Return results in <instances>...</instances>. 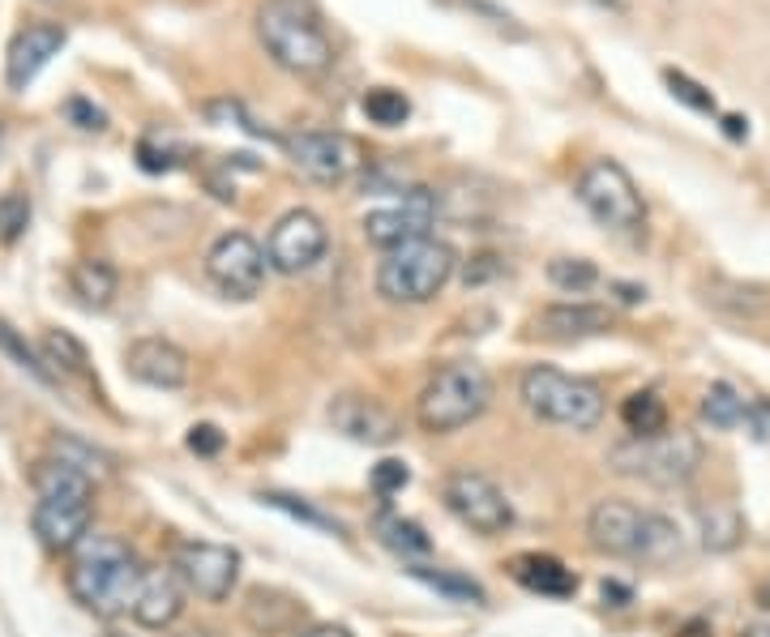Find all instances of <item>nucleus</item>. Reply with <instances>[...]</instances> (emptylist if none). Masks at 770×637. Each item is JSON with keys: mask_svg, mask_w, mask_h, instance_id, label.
<instances>
[{"mask_svg": "<svg viewBox=\"0 0 770 637\" xmlns=\"http://www.w3.org/2000/svg\"><path fill=\"white\" fill-rule=\"evenodd\" d=\"M586 540L595 552L616 561H642V565H673L685 552V535L668 513L642 510L634 501L604 497L586 513Z\"/></svg>", "mask_w": 770, "mask_h": 637, "instance_id": "1", "label": "nucleus"}, {"mask_svg": "<svg viewBox=\"0 0 770 637\" xmlns=\"http://www.w3.org/2000/svg\"><path fill=\"white\" fill-rule=\"evenodd\" d=\"M142 561L125 540L116 535H86L73 547L69 561V595L86 612H95L103 620L133 612L137 591H142Z\"/></svg>", "mask_w": 770, "mask_h": 637, "instance_id": "2", "label": "nucleus"}, {"mask_svg": "<svg viewBox=\"0 0 770 637\" xmlns=\"http://www.w3.org/2000/svg\"><path fill=\"white\" fill-rule=\"evenodd\" d=\"M95 518V479L69 458H48L34 471V535L52 552H73L91 535Z\"/></svg>", "mask_w": 770, "mask_h": 637, "instance_id": "3", "label": "nucleus"}, {"mask_svg": "<svg viewBox=\"0 0 770 637\" xmlns=\"http://www.w3.org/2000/svg\"><path fill=\"white\" fill-rule=\"evenodd\" d=\"M257 39L295 77H318L334 64V43L309 0H266L257 9Z\"/></svg>", "mask_w": 770, "mask_h": 637, "instance_id": "4", "label": "nucleus"}, {"mask_svg": "<svg viewBox=\"0 0 770 637\" xmlns=\"http://www.w3.org/2000/svg\"><path fill=\"white\" fill-rule=\"evenodd\" d=\"M703 437L685 432V428H664L655 437H621L608 449V471L651 483V488H685L703 471Z\"/></svg>", "mask_w": 770, "mask_h": 637, "instance_id": "5", "label": "nucleus"}, {"mask_svg": "<svg viewBox=\"0 0 770 637\" xmlns=\"http://www.w3.org/2000/svg\"><path fill=\"white\" fill-rule=\"evenodd\" d=\"M492 403V377L488 368L476 359H454L441 364L428 385L419 389L416 398V419L424 432L433 437H449V432H462L471 428Z\"/></svg>", "mask_w": 770, "mask_h": 637, "instance_id": "6", "label": "nucleus"}, {"mask_svg": "<svg viewBox=\"0 0 770 637\" xmlns=\"http://www.w3.org/2000/svg\"><path fill=\"white\" fill-rule=\"evenodd\" d=\"M518 398L535 419L556 424V428H574V432H591L608 411L600 385L574 377V373H561V368H548V364H531L522 373Z\"/></svg>", "mask_w": 770, "mask_h": 637, "instance_id": "7", "label": "nucleus"}, {"mask_svg": "<svg viewBox=\"0 0 770 637\" xmlns=\"http://www.w3.org/2000/svg\"><path fill=\"white\" fill-rule=\"evenodd\" d=\"M458 270V253L446 240H412L403 249H389L377 261V295L389 304H428L449 288Z\"/></svg>", "mask_w": 770, "mask_h": 637, "instance_id": "8", "label": "nucleus"}, {"mask_svg": "<svg viewBox=\"0 0 770 637\" xmlns=\"http://www.w3.org/2000/svg\"><path fill=\"white\" fill-rule=\"evenodd\" d=\"M578 201L582 210L600 227H608L616 236H638L646 227V201H642L634 176L612 159H595L582 167L578 176Z\"/></svg>", "mask_w": 770, "mask_h": 637, "instance_id": "9", "label": "nucleus"}, {"mask_svg": "<svg viewBox=\"0 0 770 637\" xmlns=\"http://www.w3.org/2000/svg\"><path fill=\"white\" fill-rule=\"evenodd\" d=\"M441 501L467 531H476L483 540H497L513 526L510 497L497 488V479L471 471V467H458L441 479Z\"/></svg>", "mask_w": 770, "mask_h": 637, "instance_id": "10", "label": "nucleus"}, {"mask_svg": "<svg viewBox=\"0 0 770 637\" xmlns=\"http://www.w3.org/2000/svg\"><path fill=\"white\" fill-rule=\"evenodd\" d=\"M270 257L257 244L249 231H223L206 249V279L231 300H253L266 288Z\"/></svg>", "mask_w": 770, "mask_h": 637, "instance_id": "11", "label": "nucleus"}, {"mask_svg": "<svg viewBox=\"0 0 770 637\" xmlns=\"http://www.w3.org/2000/svg\"><path fill=\"white\" fill-rule=\"evenodd\" d=\"M171 570L180 577V586L189 595H197L201 604H227L236 582H240V552L227 547V543L192 540L176 547Z\"/></svg>", "mask_w": 770, "mask_h": 637, "instance_id": "12", "label": "nucleus"}, {"mask_svg": "<svg viewBox=\"0 0 770 637\" xmlns=\"http://www.w3.org/2000/svg\"><path fill=\"white\" fill-rule=\"evenodd\" d=\"M441 215V201L437 192L428 189H407L394 206H382V210H368L364 215V240L377 244V249H403L412 240H424L428 227L437 223Z\"/></svg>", "mask_w": 770, "mask_h": 637, "instance_id": "13", "label": "nucleus"}, {"mask_svg": "<svg viewBox=\"0 0 770 637\" xmlns=\"http://www.w3.org/2000/svg\"><path fill=\"white\" fill-rule=\"evenodd\" d=\"M325 249H330V231L321 223V215L304 210V206L288 210L270 227V240H266L270 270H279V274H309L325 257Z\"/></svg>", "mask_w": 770, "mask_h": 637, "instance_id": "14", "label": "nucleus"}, {"mask_svg": "<svg viewBox=\"0 0 770 637\" xmlns=\"http://www.w3.org/2000/svg\"><path fill=\"white\" fill-rule=\"evenodd\" d=\"M325 419L334 424V432H343V437L355 441V446L385 449L403 437V419L389 411L382 398H373V394H355V389L334 394L330 407H325Z\"/></svg>", "mask_w": 770, "mask_h": 637, "instance_id": "15", "label": "nucleus"}, {"mask_svg": "<svg viewBox=\"0 0 770 637\" xmlns=\"http://www.w3.org/2000/svg\"><path fill=\"white\" fill-rule=\"evenodd\" d=\"M288 155L318 185H343L355 171V163H360L355 142L347 133H334V128H300V133H291Z\"/></svg>", "mask_w": 770, "mask_h": 637, "instance_id": "16", "label": "nucleus"}, {"mask_svg": "<svg viewBox=\"0 0 770 637\" xmlns=\"http://www.w3.org/2000/svg\"><path fill=\"white\" fill-rule=\"evenodd\" d=\"M64 39H69V34H64V27H56V22H34V27L13 34L9 52H4V86L22 95L34 77L52 64V56H61Z\"/></svg>", "mask_w": 770, "mask_h": 637, "instance_id": "17", "label": "nucleus"}, {"mask_svg": "<svg viewBox=\"0 0 770 637\" xmlns=\"http://www.w3.org/2000/svg\"><path fill=\"white\" fill-rule=\"evenodd\" d=\"M125 373L150 389H185L192 377V364L171 338H137L125 351Z\"/></svg>", "mask_w": 770, "mask_h": 637, "instance_id": "18", "label": "nucleus"}, {"mask_svg": "<svg viewBox=\"0 0 770 637\" xmlns=\"http://www.w3.org/2000/svg\"><path fill=\"white\" fill-rule=\"evenodd\" d=\"M309 616V604L300 595H291L283 586H249L240 599V620L253 629L257 637H283L300 634Z\"/></svg>", "mask_w": 770, "mask_h": 637, "instance_id": "19", "label": "nucleus"}, {"mask_svg": "<svg viewBox=\"0 0 770 637\" xmlns=\"http://www.w3.org/2000/svg\"><path fill=\"white\" fill-rule=\"evenodd\" d=\"M612 325V313L604 304H586V300H561L548 304L531 317V334L544 343H578L591 334H604Z\"/></svg>", "mask_w": 770, "mask_h": 637, "instance_id": "20", "label": "nucleus"}, {"mask_svg": "<svg viewBox=\"0 0 770 637\" xmlns=\"http://www.w3.org/2000/svg\"><path fill=\"white\" fill-rule=\"evenodd\" d=\"M185 586L176 570H146L142 577V591H137V604H133V620L146 625V629H171L185 612Z\"/></svg>", "mask_w": 770, "mask_h": 637, "instance_id": "21", "label": "nucleus"}, {"mask_svg": "<svg viewBox=\"0 0 770 637\" xmlns=\"http://www.w3.org/2000/svg\"><path fill=\"white\" fill-rule=\"evenodd\" d=\"M510 577L522 591L548 595V599H570L578 591L574 570H565V565H561L556 556H548V552H522V556H513Z\"/></svg>", "mask_w": 770, "mask_h": 637, "instance_id": "22", "label": "nucleus"}, {"mask_svg": "<svg viewBox=\"0 0 770 637\" xmlns=\"http://www.w3.org/2000/svg\"><path fill=\"white\" fill-rule=\"evenodd\" d=\"M373 535H377V543L389 547L394 556H403L407 565H416L419 556L433 552L428 531H424L419 522H412V518H403V513H394V510H382L377 518H373Z\"/></svg>", "mask_w": 770, "mask_h": 637, "instance_id": "23", "label": "nucleus"}, {"mask_svg": "<svg viewBox=\"0 0 770 637\" xmlns=\"http://www.w3.org/2000/svg\"><path fill=\"white\" fill-rule=\"evenodd\" d=\"M698 531L706 552H737L745 543V518L732 501H710L698 510Z\"/></svg>", "mask_w": 770, "mask_h": 637, "instance_id": "24", "label": "nucleus"}, {"mask_svg": "<svg viewBox=\"0 0 770 637\" xmlns=\"http://www.w3.org/2000/svg\"><path fill=\"white\" fill-rule=\"evenodd\" d=\"M116 270L107 265V261H98V257H86V261H77L73 270H69V288L73 295L86 304V309H107L112 304V295H116Z\"/></svg>", "mask_w": 770, "mask_h": 637, "instance_id": "25", "label": "nucleus"}, {"mask_svg": "<svg viewBox=\"0 0 770 637\" xmlns=\"http://www.w3.org/2000/svg\"><path fill=\"white\" fill-rule=\"evenodd\" d=\"M621 424L629 437H655L668 428V407L655 389H634L625 403H621Z\"/></svg>", "mask_w": 770, "mask_h": 637, "instance_id": "26", "label": "nucleus"}, {"mask_svg": "<svg viewBox=\"0 0 770 637\" xmlns=\"http://www.w3.org/2000/svg\"><path fill=\"white\" fill-rule=\"evenodd\" d=\"M407 574L424 582V586H433L437 595H446L454 604H488V595H483L480 582H471V577L454 574V570H433V565H407Z\"/></svg>", "mask_w": 770, "mask_h": 637, "instance_id": "27", "label": "nucleus"}, {"mask_svg": "<svg viewBox=\"0 0 770 637\" xmlns=\"http://www.w3.org/2000/svg\"><path fill=\"white\" fill-rule=\"evenodd\" d=\"M703 419L710 428H740L749 419V403L740 398L732 385H710L703 394Z\"/></svg>", "mask_w": 770, "mask_h": 637, "instance_id": "28", "label": "nucleus"}, {"mask_svg": "<svg viewBox=\"0 0 770 637\" xmlns=\"http://www.w3.org/2000/svg\"><path fill=\"white\" fill-rule=\"evenodd\" d=\"M39 351H43V364H52L64 377H86V364H91V359H86V347H82L73 334L52 330V334H43Z\"/></svg>", "mask_w": 770, "mask_h": 637, "instance_id": "29", "label": "nucleus"}, {"mask_svg": "<svg viewBox=\"0 0 770 637\" xmlns=\"http://www.w3.org/2000/svg\"><path fill=\"white\" fill-rule=\"evenodd\" d=\"M548 283L556 291H565V295H582V291H591L600 283V270L586 257H552L548 261Z\"/></svg>", "mask_w": 770, "mask_h": 637, "instance_id": "30", "label": "nucleus"}, {"mask_svg": "<svg viewBox=\"0 0 770 637\" xmlns=\"http://www.w3.org/2000/svg\"><path fill=\"white\" fill-rule=\"evenodd\" d=\"M261 501H266L270 510L288 513V518H295V522L313 526V531H325V535H343V522H339V518H330V513H321L318 505H309L304 497H291V492H261Z\"/></svg>", "mask_w": 770, "mask_h": 637, "instance_id": "31", "label": "nucleus"}, {"mask_svg": "<svg viewBox=\"0 0 770 637\" xmlns=\"http://www.w3.org/2000/svg\"><path fill=\"white\" fill-rule=\"evenodd\" d=\"M364 116L382 128H398L407 125V116H412V98L403 91H394V86H373L364 95Z\"/></svg>", "mask_w": 770, "mask_h": 637, "instance_id": "32", "label": "nucleus"}, {"mask_svg": "<svg viewBox=\"0 0 770 637\" xmlns=\"http://www.w3.org/2000/svg\"><path fill=\"white\" fill-rule=\"evenodd\" d=\"M31 227V197L22 189L0 192V244H13L22 240Z\"/></svg>", "mask_w": 770, "mask_h": 637, "instance_id": "33", "label": "nucleus"}, {"mask_svg": "<svg viewBox=\"0 0 770 637\" xmlns=\"http://www.w3.org/2000/svg\"><path fill=\"white\" fill-rule=\"evenodd\" d=\"M664 82H668V91H673L685 107H694V112H715V95L698 86L694 77H685V73H676V69H664Z\"/></svg>", "mask_w": 770, "mask_h": 637, "instance_id": "34", "label": "nucleus"}, {"mask_svg": "<svg viewBox=\"0 0 770 637\" xmlns=\"http://www.w3.org/2000/svg\"><path fill=\"white\" fill-rule=\"evenodd\" d=\"M412 483V471H407V462H398V458H382L377 467H373V492L377 497H394V492H403Z\"/></svg>", "mask_w": 770, "mask_h": 637, "instance_id": "35", "label": "nucleus"}, {"mask_svg": "<svg viewBox=\"0 0 770 637\" xmlns=\"http://www.w3.org/2000/svg\"><path fill=\"white\" fill-rule=\"evenodd\" d=\"M0 351H4V355H13V359H18V368H27V373H34V377H39V382H48L43 359H39V355H34V351L27 347V343H22V338H18V334H13L4 321H0Z\"/></svg>", "mask_w": 770, "mask_h": 637, "instance_id": "36", "label": "nucleus"}, {"mask_svg": "<svg viewBox=\"0 0 770 637\" xmlns=\"http://www.w3.org/2000/svg\"><path fill=\"white\" fill-rule=\"evenodd\" d=\"M223 446H227V437L215 428V424H192L189 428V449L197 453V458H215Z\"/></svg>", "mask_w": 770, "mask_h": 637, "instance_id": "37", "label": "nucleus"}, {"mask_svg": "<svg viewBox=\"0 0 770 637\" xmlns=\"http://www.w3.org/2000/svg\"><path fill=\"white\" fill-rule=\"evenodd\" d=\"M64 112H69V116H77V121H82V128H103V112H98V107H91L86 98H73Z\"/></svg>", "mask_w": 770, "mask_h": 637, "instance_id": "38", "label": "nucleus"}, {"mask_svg": "<svg viewBox=\"0 0 770 637\" xmlns=\"http://www.w3.org/2000/svg\"><path fill=\"white\" fill-rule=\"evenodd\" d=\"M467 9H476V13H483L492 27H513V18L506 13V9H497V4H488V0H462Z\"/></svg>", "mask_w": 770, "mask_h": 637, "instance_id": "39", "label": "nucleus"}, {"mask_svg": "<svg viewBox=\"0 0 770 637\" xmlns=\"http://www.w3.org/2000/svg\"><path fill=\"white\" fill-rule=\"evenodd\" d=\"M295 637H352V629H343V625H309Z\"/></svg>", "mask_w": 770, "mask_h": 637, "instance_id": "40", "label": "nucleus"}, {"mask_svg": "<svg viewBox=\"0 0 770 637\" xmlns=\"http://www.w3.org/2000/svg\"><path fill=\"white\" fill-rule=\"evenodd\" d=\"M724 133L745 142V137H749V121H745V116H724Z\"/></svg>", "mask_w": 770, "mask_h": 637, "instance_id": "41", "label": "nucleus"}, {"mask_svg": "<svg viewBox=\"0 0 770 637\" xmlns=\"http://www.w3.org/2000/svg\"><path fill=\"white\" fill-rule=\"evenodd\" d=\"M676 637H715V629H710L706 620H689V625H685V629H680Z\"/></svg>", "mask_w": 770, "mask_h": 637, "instance_id": "42", "label": "nucleus"}, {"mask_svg": "<svg viewBox=\"0 0 770 637\" xmlns=\"http://www.w3.org/2000/svg\"><path fill=\"white\" fill-rule=\"evenodd\" d=\"M176 637H223L219 629H210V625H192V629H180Z\"/></svg>", "mask_w": 770, "mask_h": 637, "instance_id": "43", "label": "nucleus"}, {"mask_svg": "<svg viewBox=\"0 0 770 637\" xmlns=\"http://www.w3.org/2000/svg\"><path fill=\"white\" fill-rule=\"evenodd\" d=\"M745 637H770V629H749Z\"/></svg>", "mask_w": 770, "mask_h": 637, "instance_id": "44", "label": "nucleus"}, {"mask_svg": "<svg viewBox=\"0 0 770 637\" xmlns=\"http://www.w3.org/2000/svg\"><path fill=\"white\" fill-rule=\"evenodd\" d=\"M0 146H4V125H0Z\"/></svg>", "mask_w": 770, "mask_h": 637, "instance_id": "45", "label": "nucleus"}, {"mask_svg": "<svg viewBox=\"0 0 770 637\" xmlns=\"http://www.w3.org/2000/svg\"><path fill=\"white\" fill-rule=\"evenodd\" d=\"M103 637H128V634H103Z\"/></svg>", "mask_w": 770, "mask_h": 637, "instance_id": "46", "label": "nucleus"}]
</instances>
